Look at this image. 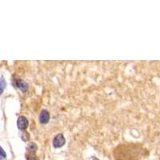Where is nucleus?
I'll return each instance as SVG.
<instances>
[{
    "instance_id": "nucleus-1",
    "label": "nucleus",
    "mask_w": 160,
    "mask_h": 160,
    "mask_svg": "<svg viewBox=\"0 0 160 160\" xmlns=\"http://www.w3.org/2000/svg\"><path fill=\"white\" fill-rule=\"evenodd\" d=\"M66 143V139L62 134H58L53 140V146L55 148L62 147Z\"/></svg>"
},
{
    "instance_id": "nucleus-8",
    "label": "nucleus",
    "mask_w": 160,
    "mask_h": 160,
    "mask_svg": "<svg viewBox=\"0 0 160 160\" xmlns=\"http://www.w3.org/2000/svg\"><path fill=\"white\" fill-rule=\"evenodd\" d=\"M27 160H39L37 159V157L34 155H30L27 157Z\"/></svg>"
},
{
    "instance_id": "nucleus-5",
    "label": "nucleus",
    "mask_w": 160,
    "mask_h": 160,
    "mask_svg": "<svg viewBox=\"0 0 160 160\" xmlns=\"http://www.w3.org/2000/svg\"><path fill=\"white\" fill-rule=\"evenodd\" d=\"M36 150H37V146H36V144H35V143H30V144L28 145L27 150L30 153H31V154H34V153L36 151Z\"/></svg>"
},
{
    "instance_id": "nucleus-2",
    "label": "nucleus",
    "mask_w": 160,
    "mask_h": 160,
    "mask_svg": "<svg viewBox=\"0 0 160 160\" xmlns=\"http://www.w3.org/2000/svg\"><path fill=\"white\" fill-rule=\"evenodd\" d=\"M17 125L19 129H20V130H25L26 128L28 127L27 119L24 117V116H20V117H19L17 121Z\"/></svg>"
},
{
    "instance_id": "nucleus-7",
    "label": "nucleus",
    "mask_w": 160,
    "mask_h": 160,
    "mask_svg": "<svg viewBox=\"0 0 160 160\" xmlns=\"http://www.w3.org/2000/svg\"><path fill=\"white\" fill-rule=\"evenodd\" d=\"M7 157V154L4 151L3 148L0 147V158H6Z\"/></svg>"
},
{
    "instance_id": "nucleus-4",
    "label": "nucleus",
    "mask_w": 160,
    "mask_h": 160,
    "mask_svg": "<svg viewBox=\"0 0 160 160\" xmlns=\"http://www.w3.org/2000/svg\"><path fill=\"white\" fill-rule=\"evenodd\" d=\"M15 83H16V86L22 91H26L28 89V84L26 83L25 81H23V80L17 79L15 81Z\"/></svg>"
},
{
    "instance_id": "nucleus-3",
    "label": "nucleus",
    "mask_w": 160,
    "mask_h": 160,
    "mask_svg": "<svg viewBox=\"0 0 160 160\" xmlns=\"http://www.w3.org/2000/svg\"><path fill=\"white\" fill-rule=\"evenodd\" d=\"M50 120V114L47 110H43L41 111L39 115V121L42 124H46Z\"/></svg>"
},
{
    "instance_id": "nucleus-6",
    "label": "nucleus",
    "mask_w": 160,
    "mask_h": 160,
    "mask_svg": "<svg viewBox=\"0 0 160 160\" xmlns=\"http://www.w3.org/2000/svg\"><path fill=\"white\" fill-rule=\"evenodd\" d=\"M6 87V82L3 79H0V95H2L3 92V90L5 89Z\"/></svg>"
},
{
    "instance_id": "nucleus-9",
    "label": "nucleus",
    "mask_w": 160,
    "mask_h": 160,
    "mask_svg": "<svg viewBox=\"0 0 160 160\" xmlns=\"http://www.w3.org/2000/svg\"><path fill=\"white\" fill-rule=\"evenodd\" d=\"M91 160H99V159H98L97 158H95V157H93L92 159H91Z\"/></svg>"
}]
</instances>
